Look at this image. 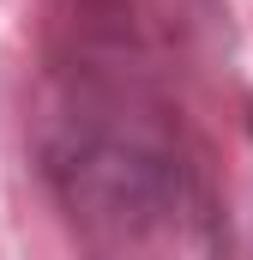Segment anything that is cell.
Masks as SVG:
<instances>
[{
  "mask_svg": "<svg viewBox=\"0 0 253 260\" xmlns=\"http://www.w3.org/2000/svg\"><path fill=\"white\" fill-rule=\"evenodd\" d=\"M217 61L223 0H36L30 164L78 260H229Z\"/></svg>",
  "mask_w": 253,
  "mask_h": 260,
  "instance_id": "1",
  "label": "cell"
}]
</instances>
